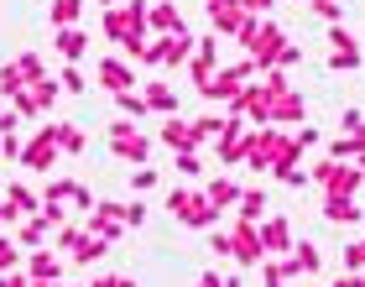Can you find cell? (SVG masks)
I'll return each mask as SVG.
<instances>
[{"instance_id":"obj_1","label":"cell","mask_w":365,"mask_h":287,"mask_svg":"<svg viewBox=\"0 0 365 287\" xmlns=\"http://www.w3.org/2000/svg\"><path fill=\"white\" fill-rule=\"evenodd\" d=\"M168 209H173L178 225H188V230H214V225H220V209L209 204L204 188H173L168 193Z\"/></svg>"},{"instance_id":"obj_2","label":"cell","mask_w":365,"mask_h":287,"mask_svg":"<svg viewBox=\"0 0 365 287\" xmlns=\"http://www.w3.org/2000/svg\"><path fill=\"white\" fill-rule=\"evenodd\" d=\"M105 37L120 42V47L146 42V6H141V0H125V6H110L105 11Z\"/></svg>"},{"instance_id":"obj_3","label":"cell","mask_w":365,"mask_h":287,"mask_svg":"<svg viewBox=\"0 0 365 287\" xmlns=\"http://www.w3.org/2000/svg\"><path fill=\"white\" fill-rule=\"evenodd\" d=\"M110 151L120 162L146 167V157H152V136H141V126H130L125 115H120V121H110Z\"/></svg>"},{"instance_id":"obj_4","label":"cell","mask_w":365,"mask_h":287,"mask_svg":"<svg viewBox=\"0 0 365 287\" xmlns=\"http://www.w3.org/2000/svg\"><path fill=\"white\" fill-rule=\"evenodd\" d=\"M230 261H240V266H261L267 261L261 225H251V219H235V225H230Z\"/></svg>"},{"instance_id":"obj_5","label":"cell","mask_w":365,"mask_h":287,"mask_svg":"<svg viewBox=\"0 0 365 287\" xmlns=\"http://www.w3.org/2000/svg\"><path fill=\"white\" fill-rule=\"evenodd\" d=\"M308 178H313V183H319V188H324V193H355V188H360V183H365L355 162H350V167H344V162H334V157H324V162H319V167H313V173H308Z\"/></svg>"},{"instance_id":"obj_6","label":"cell","mask_w":365,"mask_h":287,"mask_svg":"<svg viewBox=\"0 0 365 287\" xmlns=\"http://www.w3.org/2000/svg\"><path fill=\"white\" fill-rule=\"evenodd\" d=\"M53 162H58V121L42 126L37 136L21 146V167H31V173H53Z\"/></svg>"},{"instance_id":"obj_7","label":"cell","mask_w":365,"mask_h":287,"mask_svg":"<svg viewBox=\"0 0 365 287\" xmlns=\"http://www.w3.org/2000/svg\"><path fill=\"white\" fill-rule=\"evenodd\" d=\"M204 11H209L214 31H230V37H240L245 21H251V11H245L240 0H204Z\"/></svg>"},{"instance_id":"obj_8","label":"cell","mask_w":365,"mask_h":287,"mask_svg":"<svg viewBox=\"0 0 365 287\" xmlns=\"http://www.w3.org/2000/svg\"><path fill=\"white\" fill-rule=\"evenodd\" d=\"M84 230L89 235H99V241H120L125 235V214H120V204H99V209H89V219H84Z\"/></svg>"},{"instance_id":"obj_9","label":"cell","mask_w":365,"mask_h":287,"mask_svg":"<svg viewBox=\"0 0 365 287\" xmlns=\"http://www.w3.org/2000/svg\"><path fill=\"white\" fill-rule=\"evenodd\" d=\"M303 94H292V89H282V94H272V105H267V126H297L303 121Z\"/></svg>"},{"instance_id":"obj_10","label":"cell","mask_w":365,"mask_h":287,"mask_svg":"<svg viewBox=\"0 0 365 287\" xmlns=\"http://www.w3.org/2000/svg\"><path fill=\"white\" fill-rule=\"evenodd\" d=\"M261 246H267V256L292 251V225H287L282 214H267V219H261Z\"/></svg>"},{"instance_id":"obj_11","label":"cell","mask_w":365,"mask_h":287,"mask_svg":"<svg viewBox=\"0 0 365 287\" xmlns=\"http://www.w3.org/2000/svg\"><path fill=\"white\" fill-rule=\"evenodd\" d=\"M214 69H220V31H214V37H198V58H193V84L198 89L214 79Z\"/></svg>"},{"instance_id":"obj_12","label":"cell","mask_w":365,"mask_h":287,"mask_svg":"<svg viewBox=\"0 0 365 287\" xmlns=\"http://www.w3.org/2000/svg\"><path fill=\"white\" fill-rule=\"evenodd\" d=\"M58 225L47 214H26L21 225H16V241H21V251H37V246H47V235H53Z\"/></svg>"},{"instance_id":"obj_13","label":"cell","mask_w":365,"mask_h":287,"mask_svg":"<svg viewBox=\"0 0 365 287\" xmlns=\"http://www.w3.org/2000/svg\"><path fill=\"white\" fill-rule=\"evenodd\" d=\"M130 84H136V74H130V63H120V58H99V89L120 94V89H130Z\"/></svg>"},{"instance_id":"obj_14","label":"cell","mask_w":365,"mask_h":287,"mask_svg":"<svg viewBox=\"0 0 365 287\" xmlns=\"http://www.w3.org/2000/svg\"><path fill=\"white\" fill-rule=\"evenodd\" d=\"M324 219H329V225H355V219H360L355 193H324Z\"/></svg>"},{"instance_id":"obj_15","label":"cell","mask_w":365,"mask_h":287,"mask_svg":"<svg viewBox=\"0 0 365 287\" xmlns=\"http://www.w3.org/2000/svg\"><path fill=\"white\" fill-rule=\"evenodd\" d=\"M146 26L157 31V37H173V31H182V16L173 0H162V6H146Z\"/></svg>"},{"instance_id":"obj_16","label":"cell","mask_w":365,"mask_h":287,"mask_svg":"<svg viewBox=\"0 0 365 287\" xmlns=\"http://www.w3.org/2000/svg\"><path fill=\"white\" fill-rule=\"evenodd\" d=\"M319 261H324V256H319V246H308V241H303V246H292V256L282 261V266H287V277H313V272H319Z\"/></svg>"},{"instance_id":"obj_17","label":"cell","mask_w":365,"mask_h":287,"mask_svg":"<svg viewBox=\"0 0 365 287\" xmlns=\"http://www.w3.org/2000/svg\"><path fill=\"white\" fill-rule=\"evenodd\" d=\"M26 277L31 282H58L63 277V266H58V256H53V251H31V256H26Z\"/></svg>"},{"instance_id":"obj_18","label":"cell","mask_w":365,"mask_h":287,"mask_svg":"<svg viewBox=\"0 0 365 287\" xmlns=\"http://www.w3.org/2000/svg\"><path fill=\"white\" fill-rule=\"evenodd\" d=\"M58 53L68 58V63H78V58L89 53V37H84L78 26H58Z\"/></svg>"},{"instance_id":"obj_19","label":"cell","mask_w":365,"mask_h":287,"mask_svg":"<svg viewBox=\"0 0 365 287\" xmlns=\"http://www.w3.org/2000/svg\"><path fill=\"white\" fill-rule=\"evenodd\" d=\"M162 141H168L173 151H198V131L182 126V121H168V126H162Z\"/></svg>"},{"instance_id":"obj_20","label":"cell","mask_w":365,"mask_h":287,"mask_svg":"<svg viewBox=\"0 0 365 287\" xmlns=\"http://www.w3.org/2000/svg\"><path fill=\"white\" fill-rule=\"evenodd\" d=\"M204 193H209V204L220 209V214H225L230 204H240V183H230V178H214V183H209Z\"/></svg>"},{"instance_id":"obj_21","label":"cell","mask_w":365,"mask_h":287,"mask_svg":"<svg viewBox=\"0 0 365 287\" xmlns=\"http://www.w3.org/2000/svg\"><path fill=\"white\" fill-rule=\"evenodd\" d=\"M146 110H157V115H173L178 110V89H168V84H146Z\"/></svg>"},{"instance_id":"obj_22","label":"cell","mask_w":365,"mask_h":287,"mask_svg":"<svg viewBox=\"0 0 365 287\" xmlns=\"http://www.w3.org/2000/svg\"><path fill=\"white\" fill-rule=\"evenodd\" d=\"M6 204H11L16 214H21V219H26V214H37V209H42V198H37V193H31V188H26V183H11V188H6Z\"/></svg>"},{"instance_id":"obj_23","label":"cell","mask_w":365,"mask_h":287,"mask_svg":"<svg viewBox=\"0 0 365 287\" xmlns=\"http://www.w3.org/2000/svg\"><path fill=\"white\" fill-rule=\"evenodd\" d=\"M240 219H251V225H261V219H267V193L261 188H240Z\"/></svg>"},{"instance_id":"obj_24","label":"cell","mask_w":365,"mask_h":287,"mask_svg":"<svg viewBox=\"0 0 365 287\" xmlns=\"http://www.w3.org/2000/svg\"><path fill=\"white\" fill-rule=\"evenodd\" d=\"M105 251H110V241H99V235H89V230H84V241L73 246V261H78V266H94L99 256H105Z\"/></svg>"},{"instance_id":"obj_25","label":"cell","mask_w":365,"mask_h":287,"mask_svg":"<svg viewBox=\"0 0 365 287\" xmlns=\"http://www.w3.org/2000/svg\"><path fill=\"white\" fill-rule=\"evenodd\" d=\"M26 94L37 99V115H42V110H53V99H58V79H37V84H26Z\"/></svg>"},{"instance_id":"obj_26","label":"cell","mask_w":365,"mask_h":287,"mask_svg":"<svg viewBox=\"0 0 365 287\" xmlns=\"http://www.w3.org/2000/svg\"><path fill=\"white\" fill-rule=\"evenodd\" d=\"M58 151L78 157V151H84V131H78V126H68V121H58Z\"/></svg>"},{"instance_id":"obj_27","label":"cell","mask_w":365,"mask_h":287,"mask_svg":"<svg viewBox=\"0 0 365 287\" xmlns=\"http://www.w3.org/2000/svg\"><path fill=\"white\" fill-rule=\"evenodd\" d=\"M84 16V0H53V26H73Z\"/></svg>"},{"instance_id":"obj_28","label":"cell","mask_w":365,"mask_h":287,"mask_svg":"<svg viewBox=\"0 0 365 287\" xmlns=\"http://www.w3.org/2000/svg\"><path fill=\"white\" fill-rule=\"evenodd\" d=\"M115 105H120V115H125V121H136V115H146V94H136V89H120V94H115Z\"/></svg>"},{"instance_id":"obj_29","label":"cell","mask_w":365,"mask_h":287,"mask_svg":"<svg viewBox=\"0 0 365 287\" xmlns=\"http://www.w3.org/2000/svg\"><path fill=\"white\" fill-rule=\"evenodd\" d=\"M16 266H21V241L0 235V272H16Z\"/></svg>"},{"instance_id":"obj_30","label":"cell","mask_w":365,"mask_h":287,"mask_svg":"<svg viewBox=\"0 0 365 287\" xmlns=\"http://www.w3.org/2000/svg\"><path fill=\"white\" fill-rule=\"evenodd\" d=\"M21 89H26V79H21V69H16V63H6V69H0V94H6V99H16Z\"/></svg>"},{"instance_id":"obj_31","label":"cell","mask_w":365,"mask_h":287,"mask_svg":"<svg viewBox=\"0 0 365 287\" xmlns=\"http://www.w3.org/2000/svg\"><path fill=\"white\" fill-rule=\"evenodd\" d=\"M329 69H339V74H344V69H360V47H355V42H350V47H334V53H329Z\"/></svg>"},{"instance_id":"obj_32","label":"cell","mask_w":365,"mask_h":287,"mask_svg":"<svg viewBox=\"0 0 365 287\" xmlns=\"http://www.w3.org/2000/svg\"><path fill=\"white\" fill-rule=\"evenodd\" d=\"M58 89H63V94H84V89H89V79H84V74H78L73 63H68V69L58 74Z\"/></svg>"},{"instance_id":"obj_33","label":"cell","mask_w":365,"mask_h":287,"mask_svg":"<svg viewBox=\"0 0 365 287\" xmlns=\"http://www.w3.org/2000/svg\"><path fill=\"white\" fill-rule=\"evenodd\" d=\"M339 261H344V272H365V241H350L339 251Z\"/></svg>"},{"instance_id":"obj_34","label":"cell","mask_w":365,"mask_h":287,"mask_svg":"<svg viewBox=\"0 0 365 287\" xmlns=\"http://www.w3.org/2000/svg\"><path fill=\"white\" fill-rule=\"evenodd\" d=\"M16 69H21V79H26V84L47 79V69H42V58H37V53H21V58H16Z\"/></svg>"},{"instance_id":"obj_35","label":"cell","mask_w":365,"mask_h":287,"mask_svg":"<svg viewBox=\"0 0 365 287\" xmlns=\"http://www.w3.org/2000/svg\"><path fill=\"white\" fill-rule=\"evenodd\" d=\"M308 6H313V16H324L329 26H334L339 16H344V6H339V0H308Z\"/></svg>"},{"instance_id":"obj_36","label":"cell","mask_w":365,"mask_h":287,"mask_svg":"<svg viewBox=\"0 0 365 287\" xmlns=\"http://www.w3.org/2000/svg\"><path fill=\"white\" fill-rule=\"evenodd\" d=\"M78 241H84V230H78V225H58V251H73Z\"/></svg>"},{"instance_id":"obj_37","label":"cell","mask_w":365,"mask_h":287,"mask_svg":"<svg viewBox=\"0 0 365 287\" xmlns=\"http://www.w3.org/2000/svg\"><path fill=\"white\" fill-rule=\"evenodd\" d=\"M130 188H136V193L157 188V173H152V167H136V173H130Z\"/></svg>"},{"instance_id":"obj_38","label":"cell","mask_w":365,"mask_h":287,"mask_svg":"<svg viewBox=\"0 0 365 287\" xmlns=\"http://www.w3.org/2000/svg\"><path fill=\"white\" fill-rule=\"evenodd\" d=\"M173 167H178L182 178H198V173H204V167H198V157H193V151H178V162H173Z\"/></svg>"},{"instance_id":"obj_39","label":"cell","mask_w":365,"mask_h":287,"mask_svg":"<svg viewBox=\"0 0 365 287\" xmlns=\"http://www.w3.org/2000/svg\"><path fill=\"white\" fill-rule=\"evenodd\" d=\"M277 183H287V188H303V183H308V173H303V167H282V173H272Z\"/></svg>"},{"instance_id":"obj_40","label":"cell","mask_w":365,"mask_h":287,"mask_svg":"<svg viewBox=\"0 0 365 287\" xmlns=\"http://www.w3.org/2000/svg\"><path fill=\"white\" fill-rule=\"evenodd\" d=\"M209 251L214 256H230V230H209Z\"/></svg>"},{"instance_id":"obj_41","label":"cell","mask_w":365,"mask_h":287,"mask_svg":"<svg viewBox=\"0 0 365 287\" xmlns=\"http://www.w3.org/2000/svg\"><path fill=\"white\" fill-rule=\"evenodd\" d=\"M120 214H125V230H136V225H146V209H141V204H120Z\"/></svg>"},{"instance_id":"obj_42","label":"cell","mask_w":365,"mask_h":287,"mask_svg":"<svg viewBox=\"0 0 365 287\" xmlns=\"http://www.w3.org/2000/svg\"><path fill=\"white\" fill-rule=\"evenodd\" d=\"M21 146H26L21 136H6V141H0V157H11V162H21Z\"/></svg>"},{"instance_id":"obj_43","label":"cell","mask_w":365,"mask_h":287,"mask_svg":"<svg viewBox=\"0 0 365 287\" xmlns=\"http://www.w3.org/2000/svg\"><path fill=\"white\" fill-rule=\"evenodd\" d=\"M0 287H31V277L16 266V272H0Z\"/></svg>"},{"instance_id":"obj_44","label":"cell","mask_w":365,"mask_h":287,"mask_svg":"<svg viewBox=\"0 0 365 287\" xmlns=\"http://www.w3.org/2000/svg\"><path fill=\"white\" fill-rule=\"evenodd\" d=\"M292 136H297V146H303V151H308L313 141H319V126H297V131H292Z\"/></svg>"},{"instance_id":"obj_45","label":"cell","mask_w":365,"mask_h":287,"mask_svg":"<svg viewBox=\"0 0 365 287\" xmlns=\"http://www.w3.org/2000/svg\"><path fill=\"white\" fill-rule=\"evenodd\" d=\"M16 126H21V115H16V110L0 115V136H16Z\"/></svg>"},{"instance_id":"obj_46","label":"cell","mask_w":365,"mask_h":287,"mask_svg":"<svg viewBox=\"0 0 365 287\" xmlns=\"http://www.w3.org/2000/svg\"><path fill=\"white\" fill-rule=\"evenodd\" d=\"M73 204H78V209H94V193L84 188V183H73Z\"/></svg>"},{"instance_id":"obj_47","label":"cell","mask_w":365,"mask_h":287,"mask_svg":"<svg viewBox=\"0 0 365 287\" xmlns=\"http://www.w3.org/2000/svg\"><path fill=\"white\" fill-rule=\"evenodd\" d=\"M339 126H344V131H360L365 121H360V110H344V115H339Z\"/></svg>"},{"instance_id":"obj_48","label":"cell","mask_w":365,"mask_h":287,"mask_svg":"<svg viewBox=\"0 0 365 287\" xmlns=\"http://www.w3.org/2000/svg\"><path fill=\"white\" fill-rule=\"evenodd\" d=\"M198 287H225V277H220V272H204V277H198Z\"/></svg>"},{"instance_id":"obj_49","label":"cell","mask_w":365,"mask_h":287,"mask_svg":"<svg viewBox=\"0 0 365 287\" xmlns=\"http://www.w3.org/2000/svg\"><path fill=\"white\" fill-rule=\"evenodd\" d=\"M240 6L251 11V16H256V11H272V0H240Z\"/></svg>"},{"instance_id":"obj_50","label":"cell","mask_w":365,"mask_h":287,"mask_svg":"<svg viewBox=\"0 0 365 287\" xmlns=\"http://www.w3.org/2000/svg\"><path fill=\"white\" fill-rule=\"evenodd\" d=\"M334 287H365V282H360V272H344V277H339Z\"/></svg>"},{"instance_id":"obj_51","label":"cell","mask_w":365,"mask_h":287,"mask_svg":"<svg viewBox=\"0 0 365 287\" xmlns=\"http://www.w3.org/2000/svg\"><path fill=\"white\" fill-rule=\"evenodd\" d=\"M89 287H115V277H94V282H89Z\"/></svg>"},{"instance_id":"obj_52","label":"cell","mask_w":365,"mask_h":287,"mask_svg":"<svg viewBox=\"0 0 365 287\" xmlns=\"http://www.w3.org/2000/svg\"><path fill=\"white\" fill-rule=\"evenodd\" d=\"M115 287H136V282H130V277H115Z\"/></svg>"},{"instance_id":"obj_53","label":"cell","mask_w":365,"mask_h":287,"mask_svg":"<svg viewBox=\"0 0 365 287\" xmlns=\"http://www.w3.org/2000/svg\"><path fill=\"white\" fill-rule=\"evenodd\" d=\"M355 167H360V178H365V151H360V157H355Z\"/></svg>"},{"instance_id":"obj_54","label":"cell","mask_w":365,"mask_h":287,"mask_svg":"<svg viewBox=\"0 0 365 287\" xmlns=\"http://www.w3.org/2000/svg\"><path fill=\"white\" fill-rule=\"evenodd\" d=\"M99 6H115V0H99Z\"/></svg>"},{"instance_id":"obj_55","label":"cell","mask_w":365,"mask_h":287,"mask_svg":"<svg viewBox=\"0 0 365 287\" xmlns=\"http://www.w3.org/2000/svg\"><path fill=\"white\" fill-rule=\"evenodd\" d=\"M360 282H365V272H360Z\"/></svg>"}]
</instances>
